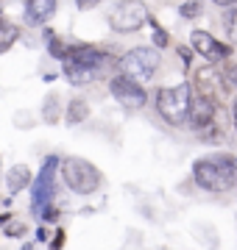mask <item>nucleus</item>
Listing matches in <instances>:
<instances>
[{"instance_id": "obj_1", "label": "nucleus", "mask_w": 237, "mask_h": 250, "mask_svg": "<svg viewBox=\"0 0 237 250\" xmlns=\"http://www.w3.org/2000/svg\"><path fill=\"white\" fill-rule=\"evenodd\" d=\"M195 172V184L207 192H229L232 187H237V159L232 156H207L192 164Z\"/></svg>"}, {"instance_id": "obj_2", "label": "nucleus", "mask_w": 237, "mask_h": 250, "mask_svg": "<svg viewBox=\"0 0 237 250\" xmlns=\"http://www.w3.org/2000/svg\"><path fill=\"white\" fill-rule=\"evenodd\" d=\"M59 172H62L64 187L75 192V195H95L100 189V170L92 161L81 159V156H67L59 161Z\"/></svg>"}, {"instance_id": "obj_3", "label": "nucleus", "mask_w": 237, "mask_h": 250, "mask_svg": "<svg viewBox=\"0 0 237 250\" xmlns=\"http://www.w3.org/2000/svg\"><path fill=\"white\" fill-rule=\"evenodd\" d=\"M159 53L154 47H131L118 59V70L126 75V78L137 81V83H148V81L156 75L159 70Z\"/></svg>"}, {"instance_id": "obj_4", "label": "nucleus", "mask_w": 237, "mask_h": 250, "mask_svg": "<svg viewBox=\"0 0 237 250\" xmlns=\"http://www.w3.org/2000/svg\"><path fill=\"white\" fill-rule=\"evenodd\" d=\"M190 98L192 89L190 83H179V86H165L156 92V111L165 117V123L182 125L187 123V111H190Z\"/></svg>"}, {"instance_id": "obj_5", "label": "nucleus", "mask_w": 237, "mask_h": 250, "mask_svg": "<svg viewBox=\"0 0 237 250\" xmlns=\"http://www.w3.org/2000/svg\"><path fill=\"white\" fill-rule=\"evenodd\" d=\"M59 156H47L42 161V170L31 181V214L39 217V211L47 203L56 200V170H59Z\"/></svg>"}, {"instance_id": "obj_6", "label": "nucleus", "mask_w": 237, "mask_h": 250, "mask_svg": "<svg viewBox=\"0 0 237 250\" xmlns=\"http://www.w3.org/2000/svg\"><path fill=\"white\" fill-rule=\"evenodd\" d=\"M148 22V6L142 0H120L109 11V25L118 34H131Z\"/></svg>"}, {"instance_id": "obj_7", "label": "nucleus", "mask_w": 237, "mask_h": 250, "mask_svg": "<svg viewBox=\"0 0 237 250\" xmlns=\"http://www.w3.org/2000/svg\"><path fill=\"white\" fill-rule=\"evenodd\" d=\"M109 92H112V98L118 100L123 108H128V111H137V108H142L148 103L145 86L137 83V81L126 78L123 72H118V75L109 78Z\"/></svg>"}, {"instance_id": "obj_8", "label": "nucleus", "mask_w": 237, "mask_h": 250, "mask_svg": "<svg viewBox=\"0 0 237 250\" xmlns=\"http://www.w3.org/2000/svg\"><path fill=\"white\" fill-rule=\"evenodd\" d=\"M192 86H195V95H204V98H212L220 103V95H223V75L218 72L215 64H207L195 72L192 78Z\"/></svg>"}, {"instance_id": "obj_9", "label": "nucleus", "mask_w": 237, "mask_h": 250, "mask_svg": "<svg viewBox=\"0 0 237 250\" xmlns=\"http://www.w3.org/2000/svg\"><path fill=\"white\" fill-rule=\"evenodd\" d=\"M190 42H192V50H195V53H201L210 64L223 62V59L229 56V47L220 45L218 39H215L212 34H207V31H192V34H190Z\"/></svg>"}, {"instance_id": "obj_10", "label": "nucleus", "mask_w": 237, "mask_h": 250, "mask_svg": "<svg viewBox=\"0 0 237 250\" xmlns=\"http://www.w3.org/2000/svg\"><path fill=\"white\" fill-rule=\"evenodd\" d=\"M218 108H220L218 100L204 98V95H195V98H190V111H187V120H190V125L198 131L201 125L212 123V120L218 117Z\"/></svg>"}, {"instance_id": "obj_11", "label": "nucleus", "mask_w": 237, "mask_h": 250, "mask_svg": "<svg viewBox=\"0 0 237 250\" xmlns=\"http://www.w3.org/2000/svg\"><path fill=\"white\" fill-rule=\"evenodd\" d=\"M28 25H47L59 9V0H23Z\"/></svg>"}, {"instance_id": "obj_12", "label": "nucleus", "mask_w": 237, "mask_h": 250, "mask_svg": "<svg viewBox=\"0 0 237 250\" xmlns=\"http://www.w3.org/2000/svg\"><path fill=\"white\" fill-rule=\"evenodd\" d=\"M31 181H34V172L28 164H14L9 172H6V192L9 197H17L23 189L31 187Z\"/></svg>"}, {"instance_id": "obj_13", "label": "nucleus", "mask_w": 237, "mask_h": 250, "mask_svg": "<svg viewBox=\"0 0 237 250\" xmlns=\"http://www.w3.org/2000/svg\"><path fill=\"white\" fill-rule=\"evenodd\" d=\"M62 70H64V78L70 81L73 86H87L92 81H98V72L84 67L78 62H70V59H62Z\"/></svg>"}, {"instance_id": "obj_14", "label": "nucleus", "mask_w": 237, "mask_h": 250, "mask_svg": "<svg viewBox=\"0 0 237 250\" xmlns=\"http://www.w3.org/2000/svg\"><path fill=\"white\" fill-rule=\"evenodd\" d=\"M17 39H20V25L6 17H0V56L9 53L11 47L17 45Z\"/></svg>"}, {"instance_id": "obj_15", "label": "nucleus", "mask_w": 237, "mask_h": 250, "mask_svg": "<svg viewBox=\"0 0 237 250\" xmlns=\"http://www.w3.org/2000/svg\"><path fill=\"white\" fill-rule=\"evenodd\" d=\"M87 117H90V103H87V100L73 98L70 103H67V111H64V120H67V125H81Z\"/></svg>"}, {"instance_id": "obj_16", "label": "nucleus", "mask_w": 237, "mask_h": 250, "mask_svg": "<svg viewBox=\"0 0 237 250\" xmlns=\"http://www.w3.org/2000/svg\"><path fill=\"white\" fill-rule=\"evenodd\" d=\"M59 120H62V106H59V95H56V92H50V95H45V100H42V123L56 125Z\"/></svg>"}, {"instance_id": "obj_17", "label": "nucleus", "mask_w": 237, "mask_h": 250, "mask_svg": "<svg viewBox=\"0 0 237 250\" xmlns=\"http://www.w3.org/2000/svg\"><path fill=\"white\" fill-rule=\"evenodd\" d=\"M47 36V53L53 56L56 62H62L64 56H67V45H64V39H59V36H53L50 31H45Z\"/></svg>"}, {"instance_id": "obj_18", "label": "nucleus", "mask_w": 237, "mask_h": 250, "mask_svg": "<svg viewBox=\"0 0 237 250\" xmlns=\"http://www.w3.org/2000/svg\"><path fill=\"white\" fill-rule=\"evenodd\" d=\"M204 11V3L201 0H184L182 6H179V14H182L184 20H195Z\"/></svg>"}, {"instance_id": "obj_19", "label": "nucleus", "mask_w": 237, "mask_h": 250, "mask_svg": "<svg viewBox=\"0 0 237 250\" xmlns=\"http://www.w3.org/2000/svg\"><path fill=\"white\" fill-rule=\"evenodd\" d=\"M3 233H6L9 239H20V236H25V233H28V225L25 223H17V220L11 217L9 223L3 225Z\"/></svg>"}, {"instance_id": "obj_20", "label": "nucleus", "mask_w": 237, "mask_h": 250, "mask_svg": "<svg viewBox=\"0 0 237 250\" xmlns=\"http://www.w3.org/2000/svg\"><path fill=\"white\" fill-rule=\"evenodd\" d=\"M223 28H226L229 39L237 45V6H232V11L226 14V20H223Z\"/></svg>"}, {"instance_id": "obj_21", "label": "nucleus", "mask_w": 237, "mask_h": 250, "mask_svg": "<svg viewBox=\"0 0 237 250\" xmlns=\"http://www.w3.org/2000/svg\"><path fill=\"white\" fill-rule=\"evenodd\" d=\"M59 214H62V211H59V206L47 203L45 208L39 211V220H42V223H47V225H56V223H59Z\"/></svg>"}, {"instance_id": "obj_22", "label": "nucleus", "mask_w": 237, "mask_h": 250, "mask_svg": "<svg viewBox=\"0 0 237 250\" xmlns=\"http://www.w3.org/2000/svg\"><path fill=\"white\" fill-rule=\"evenodd\" d=\"M148 22H151V31H154V42H156L159 47H167V34L162 31V25H159L154 17H148Z\"/></svg>"}, {"instance_id": "obj_23", "label": "nucleus", "mask_w": 237, "mask_h": 250, "mask_svg": "<svg viewBox=\"0 0 237 250\" xmlns=\"http://www.w3.org/2000/svg\"><path fill=\"white\" fill-rule=\"evenodd\" d=\"M64 239H67L64 228H56V233L47 239V245H50V250H62V248H64Z\"/></svg>"}, {"instance_id": "obj_24", "label": "nucleus", "mask_w": 237, "mask_h": 250, "mask_svg": "<svg viewBox=\"0 0 237 250\" xmlns=\"http://www.w3.org/2000/svg\"><path fill=\"white\" fill-rule=\"evenodd\" d=\"M98 3H103V0H75V6H78L81 11H90V9H95Z\"/></svg>"}, {"instance_id": "obj_25", "label": "nucleus", "mask_w": 237, "mask_h": 250, "mask_svg": "<svg viewBox=\"0 0 237 250\" xmlns=\"http://www.w3.org/2000/svg\"><path fill=\"white\" fill-rule=\"evenodd\" d=\"M14 125L17 128H28V111H17L14 114Z\"/></svg>"}, {"instance_id": "obj_26", "label": "nucleus", "mask_w": 237, "mask_h": 250, "mask_svg": "<svg viewBox=\"0 0 237 250\" xmlns=\"http://www.w3.org/2000/svg\"><path fill=\"white\" fill-rule=\"evenodd\" d=\"M34 236H37V239H34V242H47V239H50V233H47V228H45V225H39V228H37V233H34Z\"/></svg>"}, {"instance_id": "obj_27", "label": "nucleus", "mask_w": 237, "mask_h": 250, "mask_svg": "<svg viewBox=\"0 0 237 250\" xmlns=\"http://www.w3.org/2000/svg\"><path fill=\"white\" fill-rule=\"evenodd\" d=\"M226 81L232 83V89H237V67H229L226 70Z\"/></svg>"}, {"instance_id": "obj_28", "label": "nucleus", "mask_w": 237, "mask_h": 250, "mask_svg": "<svg viewBox=\"0 0 237 250\" xmlns=\"http://www.w3.org/2000/svg\"><path fill=\"white\" fill-rule=\"evenodd\" d=\"M179 53H182V59H184V64L190 67V59H192V53L187 50V47H179Z\"/></svg>"}, {"instance_id": "obj_29", "label": "nucleus", "mask_w": 237, "mask_h": 250, "mask_svg": "<svg viewBox=\"0 0 237 250\" xmlns=\"http://www.w3.org/2000/svg\"><path fill=\"white\" fill-rule=\"evenodd\" d=\"M218 6H223V9H232V6H237V0H215Z\"/></svg>"}, {"instance_id": "obj_30", "label": "nucleus", "mask_w": 237, "mask_h": 250, "mask_svg": "<svg viewBox=\"0 0 237 250\" xmlns=\"http://www.w3.org/2000/svg\"><path fill=\"white\" fill-rule=\"evenodd\" d=\"M11 217H14V214H6V211H3V214H0V228H3V225H6V223H9V220H11Z\"/></svg>"}, {"instance_id": "obj_31", "label": "nucleus", "mask_w": 237, "mask_h": 250, "mask_svg": "<svg viewBox=\"0 0 237 250\" xmlns=\"http://www.w3.org/2000/svg\"><path fill=\"white\" fill-rule=\"evenodd\" d=\"M34 245H37V242H25V245H23L20 250H34Z\"/></svg>"}, {"instance_id": "obj_32", "label": "nucleus", "mask_w": 237, "mask_h": 250, "mask_svg": "<svg viewBox=\"0 0 237 250\" xmlns=\"http://www.w3.org/2000/svg\"><path fill=\"white\" fill-rule=\"evenodd\" d=\"M232 111H235V120H237V100H235V108H232Z\"/></svg>"}, {"instance_id": "obj_33", "label": "nucleus", "mask_w": 237, "mask_h": 250, "mask_svg": "<svg viewBox=\"0 0 237 250\" xmlns=\"http://www.w3.org/2000/svg\"><path fill=\"white\" fill-rule=\"evenodd\" d=\"M0 17H3V3H0Z\"/></svg>"}]
</instances>
